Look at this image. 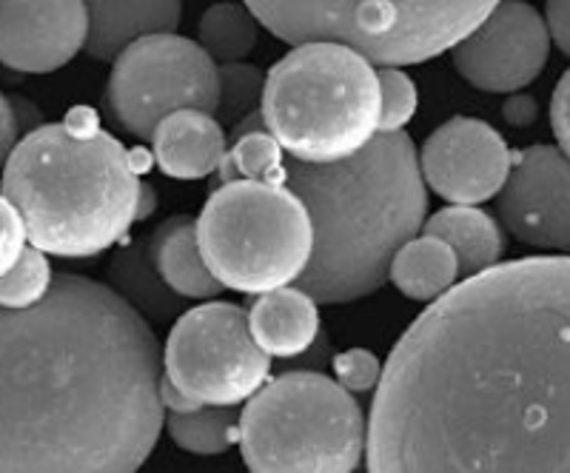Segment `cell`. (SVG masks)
Listing matches in <instances>:
<instances>
[{"instance_id": "1", "label": "cell", "mask_w": 570, "mask_h": 473, "mask_svg": "<svg viewBox=\"0 0 570 473\" xmlns=\"http://www.w3.org/2000/svg\"><path fill=\"white\" fill-rule=\"evenodd\" d=\"M368 473H570V257L456 283L396 339Z\"/></svg>"}, {"instance_id": "2", "label": "cell", "mask_w": 570, "mask_h": 473, "mask_svg": "<svg viewBox=\"0 0 570 473\" xmlns=\"http://www.w3.org/2000/svg\"><path fill=\"white\" fill-rule=\"evenodd\" d=\"M163 351L115 288L55 277L0 308V473H137L166 422Z\"/></svg>"}, {"instance_id": "3", "label": "cell", "mask_w": 570, "mask_h": 473, "mask_svg": "<svg viewBox=\"0 0 570 473\" xmlns=\"http://www.w3.org/2000/svg\"><path fill=\"white\" fill-rule=\"evenodd\" d=\"M285 186L308 208L312 263L297 279L314 303L343 305L385 286L394 254L428 215L420 155L405 131L376 135L340 162H285Z\"/></svg>"}, {"instance_id": "4", "label": "cell", "mask_w": 570, "mask_h": 473, "mask_svg": "<svg viewBox=\"0 0 570 473\" xmlns=\"http://www.w3.org/2000/svg\"><path fill=\"white\" fill-rule=\"evenodd\" d=\"M135 155L98 126L89 109L63 124L38 126L3 166L0 195L18 208L29 246L66 259H89L124 240L155 208Z\"/></svg>"}, {"instance_id": "5", "label": "cell", "mask_w": 570, "mask_h": 473, "mask_svg": "<svg viewBox=\"0 0 570 473\" xmlns=\"http://www.w3.org/2000/svg\"><path fill=\"white\" fill-rule=\"evenodd\" d=\"M259 115L292 160L340 162L380 135V78L343 43L294 46L266 75Z\"/></svg>"}, {"instance_id": "6", "label": "cell", "mask_w": 570, "mask_h": 473, "mask_svg": "<svg viewBox=\"0 0 570 473\" xmlns=\"http://www.w3.org/2000/svg\"><path fill=\"white\" fill-rule=\"evenodd\" d=\"M288 46L343 43L374 66H420L454 49L499 0H243Z\"/></svg>"}, {"instance_id": "7", "label": "cell", "mask_w": 570, "mask_h": 473, "mask_svg": "<svg viewBox=\"0 0 570 473\" xmlns=\"http://www.w3.org/2000/svg\"><path fill=\"white\" fill-rule=\"evenodd\" d=\"M368 422L354 394L314 371L268 380L240 414V451L252 473H356Z\"/></svg>"}, {"instance_id": "8", "label": "cell", "mask_w": 570, "mask_h": 473, "mask_svg": "<svg viewBox=\"0 0 570 473\" xmlns=\"http://www.w3.org/2000/svg\"><path fill=\"white\" fill-rule=\"evenodd\" d=\"M197 246L223 288L268 294L292 286L312 263L314 226L288 186L228 180L203 206Z\"/></svg>"}, {"instance_id": "9", "label": "cell", "mask_w": 570, "mask_h": 473, "mask_svg": "<svg viewBox=\"0 0 570 473\" xmlns=\"http://www.w3.org/2000/svg\"><path fill=\"white\" fill-rule=\"evenodd\" d=\"M163 376L197 405L237 408L272 380V357L234 303L197 305L183 314L163 348Z\"/></svg>"}, {"instance_id": "10", "label": "cell", "mask_w": 570, "mask_h": 473, "mask_svg": "<svg viewBox=\"0 0 570 473\" xmlns=\"http://www.w3.org/2000/svg\"><path fill=\"white\" fill-rule=\"evenodd\" d=\"M220 69L197 40L151 35L115 58L106 106L115 124L135 140H151L163 117L183 109L217 115Z\"/></svg>"}, {"instance_id": "11", "label": "cell", "mask_w": 570, "mask_h": 473, "mask_svg": "<svg viewBox=\"0 0 570 473\" xmlns=\"http://www.w3.org/2000/svg\"><path fill=\"white\" fill-rule=\"evenodd\" d=\"M551 55L544 18L528 0H499L480 27L454 46V66L473 89L513 95L542 75Z\"/></svg>"}, {"instance_id": "12", "label": "cell", "mask_w": 570, "mask_h": 473, "mask_svg": "<svg viewBox=\"0 0 570 473\" xmlns=\"http://www.w3.org/2000/svg\"><path fill=\"white\" fill-rule=\"evenodd\" d=\"M513 155L505 137L476 117H451L420 151L428 188L451 206H480L502 191Z\"/></svg>"}, {"instance_id": "13", "label": "cell", "mask_w": 570, "mask_h": 473, "mask_svg": "<svg viewBox=\"0 0 570 473\" xmlns=\"http://www.w3.org/2000/svg\"><path fill=\"white\" fill-rule=\"evenodd\" d=\"M497 197L499 217L517 240L570 252V157L557 146L519 151Z\"/></svg>"}, {"instance_id": "14", "label": "cell", "mask_w": 570, "mask_h": 473, "mask_svg": "<svg viewBox=\"0 0 570 473\" xmlns=\"http://www.w3.org/2000/svg\"><path fill=\"white\" fill-rule=\"evenodd\" d=\"M83 0H0V66L52 75L86 49Z\"/></svg>"}, {"instance_id": "15", "label": "cell", "mask_w": 570, "mask_h": 473, "mask_svg": "<svg viewBox=\"0 0 570 473\" xmlns=\"http://www.w3.org/2000/svg\"><path fill=\"white\" fill-rule=\"evenodd\" d=\"M149 144L157 169L171 180H203L217 175L228 155V137L220 120L197 109L163 117Z\"/></svg>"}, {"instance_id": "16", "label": "cell", "mask_w": 570, "mask_h": 473, "mask_svg": "<svg viewBox=\"0 0 570 473\" xmlns=\"http://www.w3.org/2000/svg\"><path fill=\"white\" fill-rule=\"evenodd\" d=\"M83 7L89 14L86 55L100 63H115L137 40L177 32L183 20V0H83Z\"/></svg>"}, {"instance_id": "17", "label": "cell", "mask_w": 570, "mask_h": 473, "mask_svg": "<svg viewBox=\"0 0 570 473\" xmlns=\"http://www.w3.org/2000/svg\"><path fill=\"white\" fill-rule=\"evenodd\" d=\"M248 328L268 357L292 359L317 343L320 312L303 288L285 286L259 294L248 312Z\"/></svg>"}, {"instance_id": "18", "label": "cell", "mask_w": 570, "mask_h": 473, "mask_svg": "<svg viewBox=\"0 0 570 473\" xmlns=\"http://www.w3.org/2000/svg\"><path fill=\"white\" fill-rule=\"evenodd\" d=\"M149 259L175 297L208 299L220 294L223 286L208 272L197 246V228L188 217H171L151 234Z\"/></svg>"}, {"instance_id": "19", "label": "cell", "mask_w": 570, "mask_h": 473, "mask_svg": "<svg viewBox=\"0 0 570 473\" xmlns=\"http://www.w3.org/2000/svg\"><path fill=\"white\" fill-rule=\"evenodd\" d=\"M428 237L445 243L460 263V279L476 277L488 268L499 266L505 254L502 228L476 206H448L425 220Z\"/></svg>"}, {"instance_id": "20", "label": "cell", "mask_w": 570, "mask_h": 473, "mask_svg": "<svg viewBox=\"0 0 570 473\" xmlns=\"http://www.w3.org/2000/svg\"><path fill=\"white\" fill-rule=\"evenodd\" d=\"M389 279L400 294L416 303H434L460 283L454 252L436 237H414L394 254Z\"/></svg>"}, {"instance_id": "21", "label": "cell", "mask_w": 570, "mask_h": 473, "mask_svg": "<svg viewBox=\"0 0 570 473\" xmlns=\"http://www.w3.org/2000/svg\"><path fill=\"white\" fill-rule=\"evenodd\" d=\"M200 46L214 63H243L254 52L259 20L246 3H214L200 18Z\"/></svg>"}, {"instance_id": "22", "label": "cell", "mask_w": 570, "mask_h": 473, "mask_svg": "<svg viewBox=\"0 0 570 473\" xmlns=\"http://www.w3.org/2000/svg\"><path fill=\"white\" fill-rule=\"evenodd\" d=\"M169 434L188 454L217 456L240 442V414L234 408H203L191 414H171Z\"/></svg>"}, {"instance_id": "23", "label": "cell", "mask_w": 570, "mask_h": 473, "mask_svg": "<svg viewBox=\"0 0 570 473\" xmlns=\"http://www.w3.org/2000/svg\"><path fill=\"white\" fill-rule=\"evenodd\" d=\"M232 151L220 166L223 183L228 180H254L268 186H285V151L279 149L268 131H248L234 137Z\"/></svg>"}, {"instance_id": "24", "label": "cell", "mask_w": 570, "mask_h": 473, "mask_svg": "<svg viewBox=\"0 0 570 473\" xmlns=\"http://www.w3.org/2000/svg\"><path fill=\"white\" fill-rule=\"evenodd\" d=\"M115 283L126 292L120 294L126 303H131L135 308L140 305L142 312H151L157 319H166L177 308V303L171 305V292L163 286L151 259L142 257L140 248H129L126 254H120V259L115 263Z\"/></svg>"}, {"instance_id": "25", "label": "cell", "mask_w": 570, "mask_h": 473, "mask_svg": "<svg viewBox=\"0 0 570 473\" xmlns=\"http://www.w3.org/2000/svg\"><path fill=\"white\" fill-rule=\"evenodd\" d=\"M55 274L40 248L27 246L20 259L0 277V308L3 312H27L43 303L52 292Z\"/></svg>"}, {"instance_id": "26", "label": "cell", "mask_w": 570, "mask_h": 473, "mask_svg": "<svg viewBox=\"0 0 570 473\" xmlns=\"http://www.w3.org/2000/svg\"><path fill=\"white\" fill-rule=\"evenodd\" d=\"M220 69V104H217V115L223 124L237 126L246 120L248 115L259 111V100H263V89H266V75L259 72L252 63H223Z\"/></svg>"}, {"instance_id": "27", "label": "cell", "mask_w": 570, "mask_h": 473, "mask_svg": "<svg viewBox=\"0 0 570 473\" xmlns=\"http://www.w3.org/2000/svg\"><path fill=\"white\" fill-rule=\"evenodd\" d=\"M376 78H380V135L405 131L420 106L414 80L394 66H383Z\"/></svg>"}, {"instance_id": "28", "label": "cell", "mask_w": 570, "mask_h": 473, "mask_svg": "<svg viewBox=\"0 0 570 473\" xmlns=\"http://www.w3.org/2000/svg\"><path fill=\"white\" fill-rule=\"evenodd\" d=\"M334 376H337L334 383L343 385L348 394H365V391H374L380 385L383 365L371 351L348 348L334 357Z\"/></svg>"}, {"instance_id": "29", "label": "cell", "mask_w": 570, "mask_h": 473, "mask_svg": "<svg viewBox=\"0 0 570 473\" xmlns=\"http://www.w3.org/2000/svg\"><path fill=\"white\" fill-rule=\"evenodd\" d=\"M29 246L27 226L20 220L18 208L0 195V277L20 259L23 248Z\"/></svg>"}, {"instance_id": "30", "label": "cell", "mask_w": 570, "mask_h": 473, "mask_svg": "<svg viewBox=\"0 0 570 473\" xmlns=\"http://www.w3.org/2000/svg\"><path fill=\"white\" fill-rule=\"evenodd\" d=\"M551 126L553 137H557L559 144V151H562L564 157H570V69L562 75L557 89H553Z\"/></svg>"}, {"instance_id": "31", "label": "cell", "mask_w": 570, "mask_h": 473, "mask_svg": "<svg viewBox=\"0 0 570 473\" xmlns=\"http://www.w3.org/2000/svg\"><path fill=\"white\" fill-rule=\"evenodd\" d=\"M544 27L553 43L570 58V0H548L544 3Z\"/></svg>"}, {"instance_id": "32", "label": "cell", "mask_w": 570, "mask_h": 473, "mask_svg": "<svg viewBox=\"0 0 570 473\" xmlns=\"http://www.w3.org/2000/svg\"><path fill=\"white\" fill-rule=\"evenodd\" d=\"M18 140H20V126H18V117H14V106L12 100L0 91V171H3L7 160L12 157Z\"/></svg>"}, {"instance_id": "33", "label": "cell", "mask_w": 570, "mask_h": 473, "mask_svg": "<svg viewBox=\"0 0 570 473\" xmlns=\"http://www.w3.org/2000/svg\"><path fill=\"white\" fill-rule=\"evenodd\" d=\"M160 405L163 411H171V414H191V411L203 408L195 400H188L169 376H160Z\"/></svg>"}, {"instance_id": "34", "label": "cell", "mask_w": 570, "mask_h": 473, "mask_svg": "<svg viewBox=\"0 0 570 473\" xmlns=\"http://www.w3.org/2000/svg\"><path fill=\"white\" fill-rule=\"evenodd\" d=\"M502 115H505V120L511 126H531L539 115L537 100L528 98V95H517V98L508 100L505 109H502Z\"/></svg>"}]
</instances>
